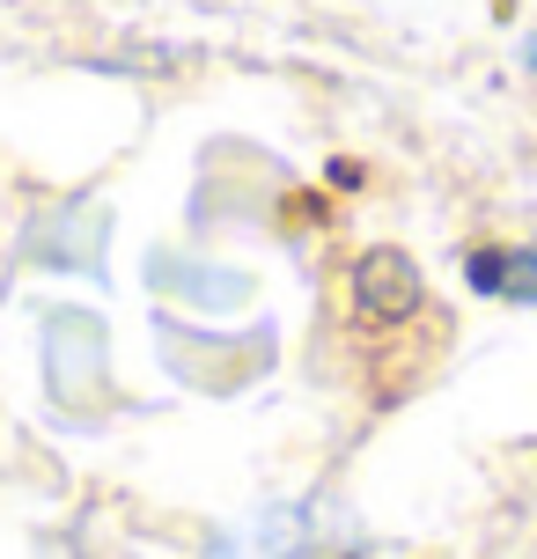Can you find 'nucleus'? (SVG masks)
I'll list each match as a JSON object with an SVG mask.
<instances>
[{
    "label": "nucleus",
    "mask_w": 537,
    "mask_h": 559,
    "mask_svg": "<svg viewBox=\"0 0 537 559\" xmlns=\"http://www.w3.org/2000/svg\"><path fill=\"white\" fill-rule=\"evenodd\" d=\"M523 59H530V67H537V29H530V45H523Z\"/></svg>",
    "instance_id": "20e7f679"
},
{
    "label": "nucleus",
    "mask_w": 537,
    "mask_h": 559,
    "mask_svg": "<svg viewBox=\"0 0 537 559\" xmlns=\"http://www.w3.org/2000/svg\"><path fill=\"white\" fill-rule=\"evenodd\" d=\"M206 559H368L354 515L332 501H273L206 545Z\"/></svg>",
    "instance_id": "f257e3e1"
},
{
    "label": "nucleus",
    "mask_w": 537,
    "mask_h": 559,
    "mask_svg": "<svg viewBox=\"0 0 537 559\" xmlns=\"http://www.w3.org/2000/svg\"><path fill=\"white\" fill-rule=\"evenodd\" d=\"M464 280L479 287L486 302L537 309V243H486V251L464 258Z\"/></svg>",
    "instance_id": "7ed1b4c3"
},
{
    "label": "nucleus",
    "mask_w": 537,
    "mask_h": 559,
    "mask_svg": "<svg viewBox=\"0 0 537 559\" xmlns=\"http://www.w3.org/2000/svg\"><path fill=\"white\" fill-rule=\"evenodd\" d=\"M420 302H427V280L413 273L405 251H368L354 265V317H368V324H405V317H420Z\"/></svg>",
    "instance_id": "f03ea898"
}]
</instances>
